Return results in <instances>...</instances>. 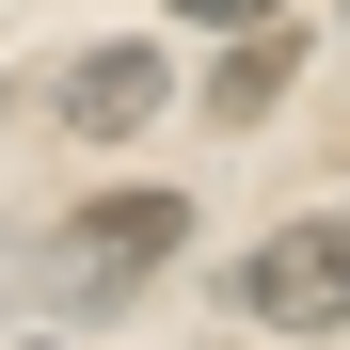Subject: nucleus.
Here are the masks:
<instances>
[{"label":"nucleus","instance_id":"1","mask_svg":"<svg viewBox=\"0 0 350 350\" xmlns=\"http://www.w3.org/2000/svg\"><path fill=\"white\" fill-rule=\"evenodd\" d=\"M223 303H239L255 334H350V207H319V223H271V239L223 271Z\"/></svg>","mask_w":350,"mask_h":350},{"label":"nucleus","instance_id":"2","mask_svg":"<svg viewBox=\"0 0 350 350\" xmlns=\"http://www.w3.org/2000/svg\"><path fill=\"white\" fill-rule=\"evenodd\" d=\"M175 239H191L175 191H80V207H64V255H96V271H159Z\"/></svg>","mask_w":350,"mask_h":350},{"label":"nucleus","instance_id":"3","mask_svg":"<svg viewBox=\"0 0 350 350\" xmlns=\"http://www.w3.org/2000/svg\"><path fill=\"white\" fill-rule=\"evenodd\" d=\"M159 96H175L159 48H80V64H64V128H80V144H128Z\"/></svg>","mask_w":350,"mask_h":350},{"label":"nucleus","instance_id":"4","mask_svg":"<svg viewBox=\"0 0 350 350\" xmlns=\"http://www.w3.org/2000/svg\"><path fill=\"white\" fill-rule=\"evenodd\" d=\"M286 64H303V48H286V32H239V48H223V64H207V111H223V128H255V111L286 96Z\"/></svg>","mask_w":350,"mask_h":350},{"label":"nucleus","instance_id":"5","mask_svg":"<svg viewBox=\"0 0 350 350\" xmlns=\"http://www.w3.org/2000/svg\"><path fill=\"white\" fill-rule=\"evenodd\" d=\"M175 16H207V32H255V16H271V0H175Z\"/></svg>","mask_w":350,"mask_h":350}]
</instances>
